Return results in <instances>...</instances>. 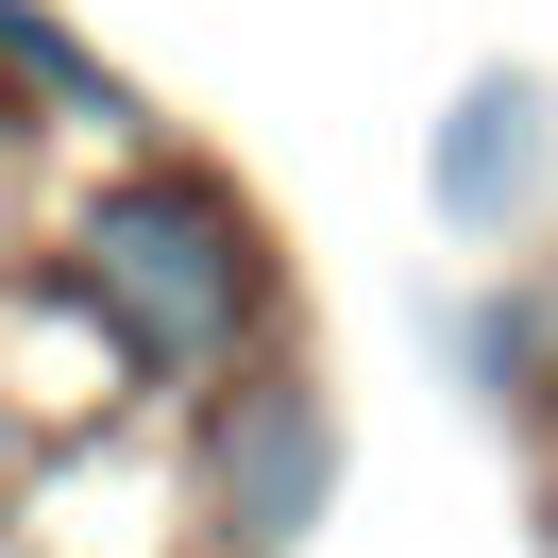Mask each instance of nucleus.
<instances>
[{"mask_svg": "<svg viewBox=\"0 0 558 558\" xmlns=\"http://www.w3.org/2000/svg\"><path fill=\"white\" fill-rule=\"evenodd\" d=\"M85 271L136 322V355H170V373H204L254 322V254H238V220H220L204 186H119V204L85 220Z\"/></svg>", "mask_w": 558, "mask_h": 558, "instance_id": "1", "label": "nucleus"}, {"mask_svg": "<svg viewBox=\"0 0 558 558\" xmlns=\"http://www.w3.org/2000/svg\"><path fill=\"white\" fill-rule=\"evenodd\" d=\"M305 508H322V407L305 389H254L220 423V524L238 542H305Z\"/></svg>", "mask_w": 558, "mask_h": 558, "instance_id": "2", "label": "nucleus"}, {"mask_svg": "<svg viewBox=\"0 0 558 558\" xmlns=\"http://www.w3.org/2000/svg\"><path fill=\"white\" fill-rule=\"evenodd\" d=\"M524 170H542V85L490 69L474 102L440 119V220H508V204H524Z\"/></svg>", "mask_w": 558, "mask_h": 558, "instance_id": "3", "label": "nucleus"}]
</instances>
